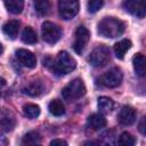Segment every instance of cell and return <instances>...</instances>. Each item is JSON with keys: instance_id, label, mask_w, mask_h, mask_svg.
<instances>
[{"instance_id": "52a82bcc", "label": "cell", "mask_w": 146, "mask_h": 146, "mask_svg": "<svg viewBox=\"0 0 146 146\" xmlns=\"http://www.w3.org/2000/svg\"><path fill=\"white\" fill-rule=\"evenodd\" d=\"M122 79H123V74L121 70L117 67H114L100 76V83L107 88H115L121 84Z\"/></svg>"}, {"instance_id": "5b68a950", "label": "cell", "mask_w": 146, "mask_h": 146, "mask_svg": "<svg viewBox=\"0 0 146 146\" xmlns=\"http://www.w3.org/2000/svg\"><path fill=\"white\" fill-rule=\"evenodd\" d=\"M79 0H59L58 1V11L62 18L72 19L79 13Z\"/></svg>"}, {"instance_id": "9c48e42d", "label": "cell", "mask_w": 146, "mask_h": 146, "mask_svg": "<svg viewBox=\"0 0 146 146\" xmlns=\"http://www.w3.org/2000/svg\"><path fill=\"white\" fill-rule=\"evenodd\" d=\"M122 7L130 13L131 15L138 17V18H144L145 17V0H124L122 3Z\"/></svg>"}, {"instance_id": "30bf717a", "label": "cell", "mask_w": 146, "mask_h": 146, "mask_svg": "<svg viewBox=\"0 0 146 146\" xmlns=\"http://www.w3.org/2000/svg\"><path fill=\"white\" fill-rule=\"evenodd\" d=\"M89 38H90V33L84 26H79L76 29L75 40L73 43V48L76 54H82V51L84 50V48L89 41Z\"/></svg>"}, {"instance_id": "7c38bea8", "label": "cell", "mask_w": 146, "mask_h": 146, "mask_svg": "<svg viewBox=\"0 0 146 146\" xmlns=\"http://www.w3.org/2000/svg\"><path fill=\"white\" fill-rule=\"evenodd\" d=\"M117 121L123 125H131L136 121L135 108L131 106H123L117 114Z\"/></svg>"}, {"instance_id": "2e32d148", "label": "cell", "mask_w": 146, "mask_h": 146, "mask_svg": "<svg viewBox=\"0 0 146 146\" xmlns=\"http://www.w3.org/2000/svg\"><path fill=\"white\" fill-rule=\"evenodd\" d=\"M2 30H3V33L7 36H9L10 39H15L17 36V33H18V30H19V23L17 21H14V19L8 21L3 25Z\"/></svg>"}, {"instance_id": "8992f818", "label": "cell", "mask_w": 146, "mask_h": 146, "mask_svg": "<svg viewBox=\"0 0 146 146\" xmlns=\"http://www.w3.org/2000/svg\"><path fill=\"white\" fill-rule=\"evenodd\" d=\"M41 33H42V38L47 43H56L60 36H62V29L51 23V22H44L42 24V29H41Z\"/></svg>"}, {"instance_id": "ac0fdd59", "label": "cell", "mask_w": 146, "mask_h": 146, "mask_svg": "<svg viewBox=\"0 0 146 146\" xmlns=\"http://www.w3.org/2000/svg\"><path fill=\"white\" fill-rule=\"evenodd\" d=\"M3 3L8 11L11 14H21L24 8V0H3Z\"/></svg>"}, {"instance_id": "cb8c5ba5", "label": "cell", "mask_w": 146, "mask_h": 146, "mask_svg": "<svg viewBox=\"0 0 146 146\" xmlns=\"http://www.w3.org/2000/svg\"><path fill=\"white\" fill-rule=\"evenodd\" d=\"M23 112L24 114L30 117V119H34V117H38L39 114H40V107L35 104H26L24 105L23 107Z\"/></svg>"}, {"instance_id": "e0dca14e", "label": "cell", "mask_w": 146, "mask_h": 146, "mask_svg": "<svg viewBox=\"0 0 146 146\" xmlns=\"http://www.w3.org/2000/svg\"><path fill=\"white\" fill-rule=\"evenodd\" d=\"M132 64H133L135 72L139 76H144V74H145V56L140 52L136 54L132 58Z\"/></svg>"}, {"instance_id": "5bb4252c", "label": "cell", "mask_w": 146, "mask_h": 146, "mask_svg": "<svg viewBox=\"0 0 146 146\" xmlns=\"http://www.w3.org/2000/svg\"><path fill=\"white\" fill-rule=\"evenodd\" d=\"M87 124L92 130H100L106 125V119L104 117V115L95 113V114H91L88 117Z\"/></svg>"}, {"instance_id": "ffe728a7", "label": "cell", "mask_w": 146, "mask_h": 146, "mask_svg": "<svg viewBox=\"0 0 146 146\" xmlns=\"http://www.w3.org/2000/svg\"><path fill=\"white\" fill-rule=\"evenodd\" d=\"M22 40H23V42L29 43V44L35 43L38 41V36H36L35 31L31 26H26L22 32Z\"/></svg>"}, {"instance_id": "d4e9b609", "label": "cell", "mask_w": 146, "mask_h": 146, "mask_svg": "<svg viewBox=\"0 0 146 146\" xmlns=\"http://www.w3.org/2000/svg\"><path fill=\"white\" fill-rule=\"evenodd\" d=\"M117 143H119L120 145H123V146H132V145L136 144V139H135V137H133L131 133H129V132H123V133H121V136L119 137Z\"/></svg>"}, {"instance_id": "8fae6325", "label": "cell", "mask_w": 146, "mask_h": 146, "mask_svg": "<svg viewBox=\"0 0 146 146\" xmlns=\"http://www.w3.org/2000/svg\"><path fill=\"white\" fill-rule=\"evenodd\" d=\"M16 58L18 59V62L22 65H24L29 68H33L36 65V57L30 50H26V49L16 50Z\"/></svg>"}, {"instance_id": "f1b7e54d", "label": "cell", "mask_w": 146, "mask_h": 146, "mask_svg": "<svg viewBox=\"0 0 146 146\" xmlns=\"http://www.w3.org/2000/svg\"><path fill=\"white\" fill-rule=\"evenodd\" d=\"M5 84H6V80L2 79V78H0V90H1L2 87H5ZM0 92H1V91H0Z\"/></svg>"}, {"instance_id": "9a60e30c", "label": "cell", "mask_w": 146, "mask_h": 146, "mask_svg": "<svg viewBox=\"0 0 146 146\" xmlns=\"http://www.w3.org/2000/svg\"><path fill=\"white\" fill-rule=\"evenodd\" d=\"M130 48H131V41L128 39H123L114 44V52L117 58L122 59Z\"/></svg>"}, {"instance_id": "44dd1931", "label": "cell", "mask_w": 146, "mask_h": 146, "mask_svg": "<svg viewBox=\"0 0 146 146\" xmlns=\"http://www.w3.org/2000/svg\"><path fill=\"white\" fill-rule=\"evenodd\" d=\"M33 5L35 11L41 16L47 15L50 10V0H33Z\"/></svg>"}, {"instance_id": "f546056e", "label": "cell", "mask_w": 146, "mask_h": 146, "mask_svg": "<svg viewBox=\"0 0 146 146\" xmlns=\"http://www.w3.org/2000/svg\"><path fill=\"white\" fill-rule=\"evenodd\" d=\"M2 51H3V48H2V44L0 43V55L2 54Z\"/></svg>"}, {"instance_id": "d6986e66", "label": "cell", "mask_w": 146, "mask_h": 146, "mask_svg": "<svg viewBox=\"0 0 146 146\" xmlns=\"http://www.w3.org/2000/svg\"><path fill=\"white\" fill-rule=\"evenodd\" d=\"M48 110L55 116H62L65 113V107H64L63 103L60 100H58V99L51 100L49 103V105H48Z\"/></svg>"}, {"instance_id": "83f0119b", "label": "cell", "mask_w": 146, "mask_h": 146, "mask_svg": "<svg viewBox=\"0 0 146 146\" xmlns=\"http://www.w3.org/2000/svg\"><path fill=\"white\" fill-rule=\"evenodd\" d=\"M139 131L143 135H145V117H143L141 121H140V123H139Z\"/></svg>"}, {"instance_id": "484cf974", "label": "cell", "mask_w": 146, "mask_h": 146, "mask_svg": "<svg viewBox=\"0 0 146 146\" xmlns=\"http://www.w3.org/2000/svg\"><path fill=\"white\" fill-rule=\"evenodd\" d=\"M104 5V0H89L88 1V11L89 13H97Z\"/></svg>"}, {"instance_id": "603a6c76", "label": "cell", "mask_w": 146, "mask_h": 146, "mask_svg": "<svg viewBox=\"0 0 146 146\" xmlns=\"http://www.w3.org/2000/svg\"><path fill=\"white\" fill-rule=\"evenodd\" d=\"M40 143H41V136L35 131L27 132L23 137V140H22L23 145H38Z\"/></svg>"}, {"instance_id": "4316f807", "label": "cell", "mask_w": 146, "mask_h": 146, "mask_svg": "<svg viewBox=\"0 0 146 146\" xmlns=\"http://www.w3.org/2000/svg\"><path fill=\"white\" fill-rule=\"evenodd\" d=\"M50 145L51 146H57V145H60V146H66L67 145V141H65V140H63V139H54V140H51L50 141Z\"/></svg>"}, {"instance_id": "277c9868", "label": "cell", "mask_w": 146, "mask_h": 146, "mask_svg": "<svg viewBox=\"0 0 146 146\" xmlns=\"http://www.w3.org/2000/svg\"><path fill=\"white\" fill-rule=\"evenodd\" d=\"M110 49L104 44H99L91 51L89 56V62L95 67H102L110 62Z\"/></svg>"}, {"instance_id": "3957f363", "label": "cell", "mask_w": 146, "mask_h": 146, "mask_svg": "<svg viewBox=\"0 0 146 146\" xmlns=\"http://www.w3.org/2000/svg\"><path fill=\"white\" fill-rule=\"evenodd\" d=\"M86 91H87V89H86L84 82L81 79L78 78V79L72 80L66 87L63 88L62 95H63L64 99H66L68 102H72V100L79 99L82 96H84Z\"/></svg>"}, {"instance_id": "7a4b0ae2", "label": "cell", "mask_w": 146, "mask_h": 146, "mask_svg": "<svg viewBox=\"0 0 146 146\" xmlns=\"http://www.w3.org/2000/svg\"><path fill=\"white\" fill-rule=\"evenodd\" d=\"M47 66H50L54 74L56 75H65L71 73L75 68V60L73 57L66 52V51H60L54 60H51L50 64Z\"/></svg>"}, {"instance_id": "4fadbf2b", "label": "cell", "mask_w": 146, "mask_h": 146, "mask_svg": "<svg viewBox=\"0 0 146 146\" xmlns=\"http://www.w3.org/2000/svg\"><path fill=\"white\" fill-rule=\"evenodd\" d=\"M43 91V83L40 81H30L27 82L23 88H22V92L26 96H31V97H35L41 95Z\"/></svg>"}, {"instance_id": "ba28073f", "label": "cell", "mask_w": 146, "mask_h": 146, "mask_svg": "<svg viewBox=\"0 0 146 146\" xmlns=\"http://www.w3.org/2000/svg\"><path fill=\"white\" fill-rule=\"evenodd\" d=\"M16 125V116L15 114L7 110L1 108L0 110V132H9L11 131Z\"/></svg>"}, {"instance_id": "6da1fadb", "label": "cell", "mask_w": 146, "mask_h": 146, "mask_svg": "<svg viewBox=\"0 0 146 146\" xmlns=\"http://www.w3.org/2000/svg\"><path fill=\"white\" fill-rule=\"evenodd\" d=\"M98 33L104 38H117L123 34L125 25L115 17H105L98 23Z\"/></svg>"}, {"instance_id": "7402d4cb", "label": "cell", "mask_w": 146, "mask_h": 146, "mask_svg": "<svg viewBox=\"0 0 146 146\" xmlns=\"http://www.w3.org/2000/svg\"><path fill=\"white\" fill-rule=\"evenodd\" d=\"M113 106H114V103H113V100L110 97L103 96V97L98 98V108H99L100 112L110 113L113 110Z\"/></svg>"}]
</instances>
